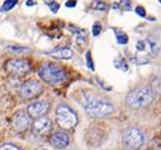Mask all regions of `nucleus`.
Instances as JSON below:
<instances>
[{
  "label": "nucleus",
  "instance_id": "f3484780",
  "mask_svg": "<svg viewBox=\"0 0 161 150\" xmlns=\"http://www.w3.org/2000/svg\"><path fill=\"white\" fill-rule=\"evenodd\" d=\"M151 88H152L153 92L161 95V76H160V77H156V78L152 81V83H151Z\"/></svg>",
  "mask_w": 161,
  "mask_h": 150
},
{
  "label": "nucleus",
  "instance_id": "412c9836",
  "mask_svg": "<svg viewBox=\"0 0 161 150\" xmlns=\"http://www.w3.org/2000/svg\"><path fill=\"white\" fill-rule=\"evenodd\" d=\"M86 64H88V67H89L92 71H94V64H93V59H92V54H90V52L86 53Z\"/></svg>",
  "mask_w": 161,
  "mask_h": 150
},
{
  "label": "nucleus",
  "instance_id": "c756f323",
  "mask_svg": "<svg viewBox=\"0 0 161 150\" xmlns=\"http://www.w3.org/2000/svg\"><path fill=\"white\" fill-rule=\"evenodd\" d=\"M43 2H45L46 4H48V5H50V4H51V3L53 2V0H43Z\"/></svg>",
  "mask_w": 161,
  "mask_h": 150
},
{
  "label": "nucleus",
  "instance_id": "7c9ffc66",
  "mask_svg": "<svg viewBox=\"0 0 161 150\" xmlns=\"http://www.w3.org/2000/svg\"><path fill=\"white\" fill-rule=\"evenodd\" d=\"M158 2H160V4H161V0H158Z\"/></svg>",
  "mask_w": 161,
  "mask_h": 150
},
{
  "label": "nucleus",
  "instance_id": "6e6552de",
  "mask_svg": "<svg viewBox=\"0 0 161 150\" xmlns=\"http://www.w3.org/2000/svg\"><path fill=\"white\" fill-rule=\"evenodd\" d=\"M48 111V102L46 101H36L28 106V115L29 118H42Z\"/></svg>",
  "mask_w": 161,
  "mask_h": 150
},
{
  "label": "nucleus",
  "instance_id": "f257e3e1",
  "mask_svg": "<svg viewBox=\"0 0 161 150\" xmlns=\"http://www.w3.org/2000/svg\"><path fill=\"white\" fill-rule=\"evenodd\" d=\"M81 103L86 111V114L92 118H104L110 115L114 111V106L104 100L103 97H95L92 95H86L83 93V98H81Z\"/></svg>",
  "mask_w": 161,
  "mask_h": 150
},
{
  "label": "nucleus",
  "instance_id": "ddd939ff",
  "mask_svg": "<svg viewBox=\"0 0 161 150\" xmlns=\"http://www.w3.org/2000/svg\"><path fill=\"white\" fill-rule=\"evenodd\" d=\"M147 46H148V52L151 56H157L158 52H160V48H161V41L158 37H148L147 39Z\"/></svg>",
  "mask_w": 161,
  "mask_h": 150
},
{
  "label": "nucleus",
  "instance_id": "4be33fe9",
  "mask_svg": "<svg viewBox=\"0 0 161 150\" xmlns=\"http://www.w3.org/2000/svg\"><path fill=\"white\" fill-rule=\"evenodd\" d=\"M0 150H22V149H19V148H17L12 144H5L3 146H0Z\"/></svg>",
  "mask_w": 161,
  "mask_h": 150
},
{
  "label": "nucleus",
  "instance_id": "a878e982",
  "mask_svg": "<svg viewBox=\"0 0 161 150\" xmlns=\"http://www.w3.org/2000/svg\"><path fill=\"white\" fill-rule=\"evenodd\" d=\"M136 14H138V15L142 17V18L146 17V12H145V9H143L142 7H137V8H136Z\"/></svg>",
  "mask_w": 161,
  "mask_h": 150
},
{
  "label": "nucleus",
  "instance_id": "b1692460",
  "mask_svg": "<svg viewBox=\"0 0 161 150\" xmlns=\"http://www.w3.org/2000/svg\"><path fill=\"white\" fill-rule=\"evenodd\" d=\"M145 48H146V43L145 42H142V41H138L137 43H136V49L137 51H145Z\"/></svg>",
  "mask_w": 161,
  "mask_h": 150
},
{
  "label": "nucleus",
  "instance_id": "6ab92c4d",
  "mask_svg": "<svg viewBox=\"0 0 161 150\" xmlns=\"http://www.w3.org/2000/svg\"><path fill=\"white\" fill-rule=\"evenodd\" d=\"M114 66L119 69H122V71H128V66H127L126 61L122 59V58H115L114 59Z\"/></svg>",
  "mask_w": 161,
  "mask_h": 150
},
{
  "label": "nucleus",
  "instance_id": "0eeeda50",
  "mask_svg": "<svg viewBox=\"0 0 161 150\" xmlns=\"http://www.w3.org/2000/svg\"><path fill=\"white\" fill-rule=\"evenodd\" d=\"M7 68L9 72L22 76V74H25L27 72H29L31 64L25 59H10L7 63Z\"/></svg>",
  "mask_w": 161,
  "mask_h": 150
},
{
  "label": "nucleus",
  "instance_id": "39448f33",
  "mask_svg": "<svg viewBox=\"0 0 161 150\" xmlns=\"http://www.w3.org/2000/svg\"><path fill=\"white\" fill-rule=\"evenodd\" d=\"M56 118H57L58 125L61 128H64V129H72L77 124L76 114L69 106H65V105H61V106L57 107Z\"/></svg>",
  "mask_w": 161,
  "mask_h": 150
},
{
  "label": "nucleus",
  "instance_id": "a211bd4d",
  "mask_svg": "<svg viewBox=\"0 0 161 150\" xmlns=\"http://www.w3.org/2000/svg\"><path fill=\"white\" fill-rule=\"evenodd\" d=\"M92 8H93V9H95V10L104 12V10H107L108 5H107L105 3H103V2H100V0H94L93 4H92Z\"/></svg>",
  "mask_w": 161,
  "mask_h": 150
},
{
  "label": "nucleus",
  "instance_id": "bb28decb",
  "mask_svg": "<svg viewBox=\"0 0 161 150\" xmlns=\"http://www.w3.org/2000/svg\"><path fill=\"white\" fill-rule=\"evenodd\" d=\"M120 7H123L125 9H130V5H131V2L130 0H122L120 2V4H119Z\"/></svg>",
  "mask_w": 161,
  "mask_h": 150
},
{
  "label": "nucleus",
  "instance_id": "f8f14e48",
  "mask_svg": "<svg viewBox=\"0 0 161 150\" xmlns=\"http://www.w3.org/2000/svg\"><path fill=\"white\" fill-rule=\"evenodd\" d=\"M48 54L55 58H58V59H70L72 57V51L66 47H57V48L52 49Z\"/></svg>",
  "mask_w": 161,
  "mask_h": 150
},
{
  "label": "nucleus",
  "instance_id": "2eb2a0df",
  "mask_svg": "<svg viewBox=\"0 0 161 150\" xmlns=\"http://www.w3.org/2000/svg\"><path fill=\"white\" fill-rule=\"evenodd\" d=\"M114 33H115L117 42H118L119 44H127V43H128V37H127L125 33L118 32V30H115V29H114Z\"/></svg>",
  "mask_w": 161,
  "mask_h": 150
},
{
  "label": "nucleus",
  "instance_id": "9b49d317",
  "mask_svg": "<svg viewBox=\"0 0 161 150\" xmlns=\"http://www.w3.org/2000/svg\"><path fill=\"white\" fill-rule=\"evenodd\" d=\"M50 142H51L52 146H55L57 149H62V148H66L70 144V138L65 132H56L51 136Z\"/></svg>",
  "mask_w": 161,
  "mask_h": 150
},
{
  "label": "nucleus",
  "instance_id": "1a4fd4ad",
  "mask_svg": "<svg viewBox=\"0 0 161 150\" xmlns=\"http://www.w3.org/2000/svg\"><path fill=\"white\" fill-rule=\"evenodd\" d=\"M31 125V118L28 114L23 111H19L14 115L13 118V128L17 130V131H25Z\"/></svg>",
  "mask_w": 161,
  "mask_h": 150
},
{
  "label": "nucleus",
  "instance_id": "f03ea898",
  "mask_svg": "<svg viewBox=\"0 0 161 150\" xmlns=\"http://www.w3.org/2000/svg\"><path fill=\"white\" fill-rule=\"evenodd\" d=\"M38 74L45 82L53 86L60 85L67 80V73L65 72V69L57 64H51V63L43 64L39 68Z\"/></svg>",
  "mask_w": 161,
  "mask_h": 150
},
{
  "label": "nucleus",
  "instance_id": "dca6fc26",
  "mask_svg": "<svg viewBox=\"0 0 161 150\" xmlns=\"http://www.w3.org/2000/svg\"><path fill=\"white\" fill-rule=\"evenodd\" d=\"M7 49H8L9 52L18 53V54H20V53H28V52H29L28 48H25V47H20V46H7Z\"/></svg>",
  "mask_w": 161,
  "mask_h": 150
},
{
  "label": "nucleus",
  "instance_id": "7ed1b4c3",
  "mask_svg": "<svg viewBox=\"0 0 161 150\" xmlns=\"http://www.w3.org/2000/svg\"><path fill=\"white\" fill-rule=\"evenodd\" d=\"M153 100V92L148 87H140L131 91L126 98V102L132 108H143L148 106Z\"/></svg>",
  "mask_w": 161,
  "mask_h": 150
},
{
  "label": "nucleus",
  "instance_id": "4468645a",
  "mask_svg": "<svg viewBox=\"0 0 161 150\" xmlns=\"http://www.w3.org/2000/svg\"><path fill=\"white\" fill-rule=\"evenodd\" d=\"M70 30L76 35V41L79 43H85L86 38H88V33L85 29H80V28H75L72 25H70Z\"/></svg>",
  "mask_w": 161,
  "mask_h": 150
},
{
  "label": "nucleus",
  "instance_id": "423d86ee",
  "mask_svg": "<svg viewBox=\"0 0 161 150\" xmlns=\"http://www.w3.org/2000/svg\"><path fill=\"white\" fill-rule=\"evenodd\" d=\"M42 92V85L37 81H28L22 85L20 87V95L23 98H33Z\"/></svg>",
  "mask_w": 161,
  "mask_h": 150
},
{
  "label": "nucleus",
  "instance_id": "5701e85b",
  "mask_svg": "<svg viewBox=\"0 0 161 150\" xmlns=\"http://www.w3.org/2000/svg\"><path fill=\"white\" fill-rule=\"evenodd\" d=\"M100 30H102V27H100V24H98V23H95V24L93 25V35H94V37H97V35H99V33H100Z\"/></svg>",
  "mask_w": 161,
  "mask_h": 150
},
{
  "label": "nucleus",
  "instance_id": "cd10ccee",
  "mask_svg": "<svg viewBox=\"0 0 161 150\" xmlns=\"http://www.w3.org/2000/svg\"><path fill=\"white\" fill-rule=\"evenodd\" d=\"M75 5H76L75 0H69V2H66V7H67V8H74Z\"/></svg>",
  "mask_w": 161,
  "mask_h": 150
},
{
  "label": "nucleus",
  "instance_id": "c85d7f7f",
  "mask_svg": "<svg viewBox=\"0 0 161 150\" xmlns=\"http://www.w3.org/2000/svg\"><path fill=\"white\" fill-rule=\"evenodd\" d=\"M27 5H28V7L34 5V2H33V0H28V2H27Z\"/></svg>",
  "mask_w": 161,
  "mask_h": 150
},
{
  "label": "nucleus",
  "instance_id": "9d476101",
  "mask_svg": "<svg viewBox=\"0 0 161 150\" xmlns=\"http://www.w3.org/2000/svg\"><path fill=\"white\" fill-rule=\"evenodd\" d=\"M52 122L48 118L42 116V118H38L34 122H33V131L37 135H45L51 130Z\"/></svg>",
  "mask_w": 161,
  "mask_h": 150
},
{
  "label": "nucleus",
  "instance_id": "aec40b11",
  "mask_svg": "<svg viewBox=\"0 0 161 150\" xmlns=\"http://www.w3.org/2000/svg\"><path fill=\"white\" fill-rule=\"evenodd\" d=\"M18 3V0H5V3L3 4V10L4 12H9L10 9H13Z\"/></svg>",
  "mask_w": 161,
  "mask_h": 150
},
{
  "label": "nucleus",
  "instance_id": "20e7f679",
  "mask_svg": "<svg viewBox=\"0 0 161 150\" xmlns=\"http://www.w3.org/2000/svg\"><path fill=\"white\" fill-rule=\"evenodd\" d=\"M122 141L126 149L128 150H138L143 142H145V136L142 131L137 128H127L123 131L122 135Z\"/></svg>",
  "mask_w": 161,
  "mask_h": 150
},
{
  "label": "nucleus",
  "instance_id": "393cba45",
  "mask_svg": "<svg viewBox=\"0 0 161 150\" xmlns=\"http://www.w3.org/2000/svg\"><path fill=\"white\" fill-rule=\"evenodd\" d=\"M58 8H60V5H58L57 3H55V2H52V3L50 4V9H51L52 13H57V12H58Z\"/></svg>",
  "mask_w": 161,
  "mask_h": 150
}]
</instances>
